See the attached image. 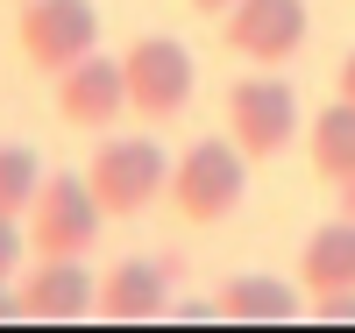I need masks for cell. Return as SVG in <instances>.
I'll list each match as a JSON object with an SVG mask.
<instances>
[{
    "instance_id": "obj_4",
    "label": "cell",
    "mask_w": 355,
    "mask_h": 333,
    "mask_svg": "<svg viewBox=\"0 0 355 333\" xmlns=\"http://www.w3.org/2000/svg\"><path fill=\"white\" fill-rule=\"evenodd\" d=\"M15 43L36 71H71L78 57H93L100 15H93V0H21Z\"/></svg>"
},
{
    "instance_id": "obj_16",
    "label": "cell",
    "mask_w": 355,
    "mask_h": 333,
    "mask_svg": "<svg viewBox=\"0 0 355 333\" xmlns=\"http://www.w3.org/2000/svg\"><path fill=\"white\" fill-rule=\"evenodd\" d=\"M313 319H320V326H355V291L320 298V305H313Z\"/></svg>"
},
{
    "instance_id": "obj_8",
    "label": "cell",
    "mask_w": 355,
    "mask_h": 333,
    "mask_svg": "<svg viewBox=\"0 0 355 333\" xmlns=\"http://www.w3.org/2000/svg\"><path fill=\"white\" fill-rule=\"evenodd\" d=\"M128 107V71L121 57H78L71 71H57V120L64 128H114Z\"/></svg>"
},
{
    "instance_id": "obj_19",
    "label": "cell",
    "mask_w": 355,
    "mask_h": 333,
    "mask_svg": "<svg viewBox=\"0 0 355 333\" xmlns=\"http://www.w3.org/2000/svg\"><path fill=\"white\" fill-rule=\"evenodd\" d=\"M334 199H341V213L355 220V177H348V185H334Z\"/></svg>"
},
{
    "instance_id": "obj_18",
    "label": "cell",
    "mask_w": 355,
    "mask_h": 333,
    "mask_svg": "<svg viewBox=\"0 0 355 333\" xmlns=\"http://www.w3.org/2000/svg\"><path fill=\"white\" fill-rule=\"evenodd\" d=\"M8 319H21V291L8 298V284H0V326H8Z\"/></svg>"
},
{
    "instance_id": "obj_12",
    "label": "cell",
    "mask_w": 355,
    "mask_h": 333,
    "mask_svg": "<svg viewBox=\"0 0 355 333\" xmlns=\"http://www.w3.org/2000/svg\"><path fill=\"white\" fill-rule=\"evenodd\" d=\"M214 312L234 319V326H284L299 312V298H291V284H277V277H227L214 291Z\"/></svg>"
},
{
    "instance_id": "obj_11",
    "label": "cell",
    "mask_w": 355,
    "mask_h": 333,
    "mask_svg": "<svg viewBox=\"0 0 355 333\" xmlns=\"http://www.w3.org/2000/svg\"><path fill=\"white\" fill-rule=\"evenodd\" d=\"M299 291H313V298L355 291V220L348 213H334L327 227L306 234V249H299Z\"/></svg>"
},
{
    "instance_id": "obj_15",
    "label": "cell",
    "mask_w": 355,
    "mask_h": 333,
    "mask_svg": "<svg viewBox=\"0 0 355 333\" xmlns=\"http://www.w3.org/2000/svg\"><path fill=\"white\" fill-rule=\"evenodd\" d=\"M21 249H28V227H21V220H8V213H0V284L15 277V262H21Z\"/></svg>"
},
{
    "instance_id": "obj_6",
    "label": "cell",
    "mask_w": 355,
    "mask_h": 333,
    "mask_svg": "<svg viewBox=\"0 0 355 333\" xmlns=\"http://www.w3.org/2000/svg\"><path fill=\"white\" fill-rule=\"evenodd\" d=\"M220 114H227V135H234V149H242L249 163L277 156V149L291 142V128H299V100H291L284 78H234Z\"/></svg>"
},
{
    "instance_id": "obj_7",
    "label": "cell",
    "mask_w": 355,
    "mask_h": 333,
    "mask_svg": "<svg viewBox=\"0 0 355 333\" xmlns=\"http://www.w3.org/2000/svg\"><path fill=\"white\" fill-rule=\"evenodd\" d=\"M220 43L242 64H291L306 43V0H234L220 15Z\"/></svg>"
},
{
    "instance_id": "obj_1",
    "label": "cell",
    "mask_w": 355,
    "mask_h": 333,
    "mask_svg": "<svg viewBox=\"0 0 355 333\" xmlns=\"http://www.w3.org/2000/svg\"><path fill=\"white\" fill-rule=\"evenodd\" d=\"M249 192V156L234 149V135H199L185 156L171 163V206H178V220H192V227H220L234 206H242Z\"/></svg>"
},
{
    "instance_id": "obj_9",
    "label": "cell",
    "mask_w": 355,
    "mask_h": 333,
    "mask_svg": "<svg viewBox=\"0 0 355 333\" xmlns=\"http://www.w3.org/2000/svg\"><path fill=\"white\" fill-rule=\"evenodd\" d=\"M85 312H100V284L78 269V255H36V269L21 277V319H43V326H71Z\"/></svg>"
},
{
    "instance_id": "obj_3",
    "label": "cell",
    "mask_w": 355,
    "mask_h": 333,
    "mask_svg": "<svg viewBox=\"0 0 355 333\" xmlns=\"http://www.w3.org/2000/svg\"><path fill=\"white\" fill-rule=\"evenodd\" d=\"M100 220L107 206L93 199V185L85 177H43L36 185V206H28V249L36 255H85L100 241Z\"/></svg>"
},
{
    "instance_id": "obj_10",
    "label": "cell",
    "mask_w": 355,
    "mask_h": 333,
    "mask_svg": "<svg viewBox=\"0 0 355 333\" xmlns=\"http://www.w3.org/2000/svg\"><path fill=\"white\" fill-rule=\"evenodd\" d=\"M171 269H178V255H157V262H114L107 277H100V319H114V326H150V319H164V312H171V305H164Z\"/></svg>"
},
{
    "instance_id": "obj_17",
    "label": "cell",
    "mask_w": 355,
    "mask_h": 333,
    "mask_svg": "<svg viewBox=\"0 0 355 333\" xmlns=\"http://www.w3.org/2000/svg\"><path fill=\"white\" fill-rule=\"evenodd\" d=\"M334 100H348V107H355V50L341 57V71H334Z\"/></svg>"
},
{
    "instance_id": "obj_20",
    "label": "cell",
    "mask_w": 355,
    "mask_h": 333,
    "mask_svg": "<svg viewBox=\"0 0 355 333\" xmlns=\"http://www.w3.org/2000/svg\"><path fill=\"white\" fill-rule=\"evenodd\" d=\"M192 8H199V15H227L234 0H192Z\"/></svg>"
},
{
    "instance_id": "obj_14",
    "label": "cell",
    "mask_w": 355,
    "mask_h": 333,
    "mask_svg": "<svg viewBox=\"0 0 355 333\" xmlns=\"http://www.w3.org/2000/svg\"><path fill=\"white\" fill-rule=\"evenodd\" d=\"M36 185H43L36 149L0 142V213H8V220H28V206H36Z\"/></svg>"
},
{
    "instance_id": "obj_13",
    "label": "cell",
    "mask_w": 355,
    "mask_h": 333,
    "mask_svg": "<svg viewBox=\"0 0 355 333\" xmlns=\"http://www.w3.org/2000/svg\"><path fill=\"white\" fill-rule=\"evenodd\" d=\"M306 156H313V170L327 177V185H348V177H355V107L348 100H334L306 128Z\"/></svg>"
},
{
    "instance_id": "obj_5",
    "label": "cell",
    "mask_w": 355,
    "mask_h": 333,
    "mask_svg": "<svg viewBox=\"0 0 355 333\" xmlns=\"http://www.w3.org/2000/svg\"><path fill=\"white\" fill-rule=\"evenodd\" d=\"M121 71H128V107L142 120L185 114V100H192V50L178 36H135L121 50Z\"/></svg>"
},
{
    "instance_id": "obj_2",
    "label": "cell",
    "mask_w": 355,
    "mask_h": 333,
    "mask_svg": "<svg viewBox=\"0 0 355 333\" xmlns=\"http://www.w3.org/2000/svg\"><path fill=\"white\" fill-rule=\"evenodd\" d=\"M85 185H93V199L107 206V220H135V213H150V206L171 192V163H164V149L150 135H114V142L93 149Z\"/></svg>"
}]
</instances>
